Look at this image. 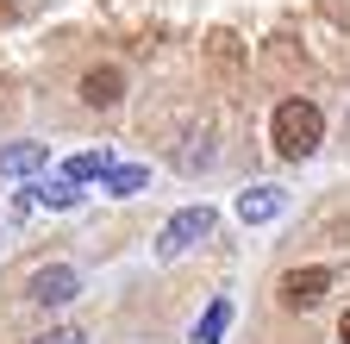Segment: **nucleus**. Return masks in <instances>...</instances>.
Listing matches in <instances>:
<instances>
[{"label":"nucleus","instance_id":"nucleus-1","mask_svg":"<svg viewBox=\"0 0 350 344\" xmlns=\"http://www.w3.org/2000/svg\"><path fill=\"white\" fill-rule=\"evenodd\" d=\"M269 138H275V150L288 157V163H300V157H313L319 150V138H325V113H319V101H282L275 107V119H269Z\"/></svg>","mask_w":350,"mask_h":344},{"label":"nucleus","instance_id":"nucleus-2","mask_svg":"<svg viewBox=\"0 0 350 344\" xmlns=\"http://www.w3.org/2000/svg\"><path fill=\"white\" fill-rule=\"evenodd\" d=\"M213 226H219V220H213V207H206V200H200V207H182V213H169V226L157 232V256H163V263H175V256L194 250Z\"/></svg>","mask_w":350,"mask_h":344},{"label":"nucleus","instance_id":"nucleus-3","mask_svg":"<svg viewBox=\"0 0 350 344\" xmlns=\"http://www.w3.org/2000/svg\"><path fill=\"white\" fill-rule=\"evenodd\" d=\"M332 282H338V276H332L325 263H306V269H288V276H282V300H288L294 313H306V307H319V300L332 294Z\"/></svg>","mask_w":350,"mask_h":344},{"label":"nucleus","instance_id":"nucleus-4","mask_svg":"<svg viewBox=\"0 0 350 344\" xmlns=\"http://www.w3.org/2000/svg\"><path fill=\"white\" fill-rule=\"evenodd\" d=\"M75 294H81V276H75L69 263H44V269L31 276V300H38V307H69Z\"/></svg>","mask_w":350,"mask_h":344},{"label":"nucleus","instance_id":"nucleus-5","mask_svg":"<svg viewBox=\"0 0 350 344\" xmlns=\"http://www.w3.org/2000/svg\"><path fill=\"white\" fill-rule=\"evenodd\" d=\"M81 101L100 107V113L119 107V101H125V69H119V63H94V69L81 75Z\"/></svg>","mask_w":350,"mask_h":344},{"label":"nucleus","instance_id":"nucleus-6","mask_svg":"<svg viewBox=\"0 0 350 344\" xmlns=\"http://www.w3.org/2000/svg\"><path fill=\"white\" fill-rule=\"evenodd\" d=\"M282 213H288V188H244L238 194V220L244 226H269Z\"/></svg>","mask_w":350,"mask_h":344},{"label":"nucleus","instance_id":"nucleus-7","mask_svg":"<svg viewBox=\"0 0 350 344\" xmlns=\"http://www.w3.org/2000/svg\"><path fill=\"white\" fill-rule=\"evenodd\" d=\"M44 163H51V144L25 138V144H7V150H0V176H31V169H44Z\"/></svg>","mask_w":350,"mask_h":344},{"label":"nucleus","instance_id":"nucleus-8","mask_svg":"<svg viewBox=\"0 0 350 344\" xmlns=\"http://www.w3.org/2000/svg\"><path fill=\"white\" fill-rule=\"evenodd\" d=\"M107 169H113V157H107V150H75V157L63 163V182H100Z\"/></svg>","mask_w":350,"mask_h":344},{"label":"nucleus","instance_id":"nucleus-9","mask_svg":"<svg viewBox=\"0 0 350 344\" xmlns=\"http://www.w3.org/2000/svg\"><path fill=\"white\" fill-rule=\"evenodd\" d=\"M144 182H150V169H144V163H113L107 176H100V188H107V194H119V200H125V194H138Z\"/></svg>","mask_w":350,"mask_h":344},{"label":"nucleus","instance_id":"nucleus-10","mask_svg":"<svg viewBox=\"0 0 350 344\" xmlns=\"http://www.w3.org/2000/svg\"><path fill=\"white\" fill-rule=\"evenodd\" d=\"M226 326H232V300H213V307L200 313V326H194L188 344H219V338H226Z\"/></svg>","mask_w":350,"mask_h":344},{"label":"nucleus","instance_id":"nucleus-11","mask_svg":"<svg viewBox=\"0 0 350 344\" xmlns=\"http://www.w3.org/2000/svg\"><path fill=\"white\" fill-rule=\"evenodd\" d=\"M31 207L69 213V207H81V188H75V182H44V188H31Z\"/></svg>","mask_w":350,"mask_h":344},{"label":"nucleus","instance_id":"nucleus-12","mask_svg":"<svg viewBox=\"0 0 350 344\" xmlns=\"http://www.w3.org/2000/svg\"><path fill=\"white\" fill-rule=\"evenodd\" d=\"M175 169H182V176H200V169H213V138H206V132L188 138L182 150H175Z\"/></svg>","mask_w":350,"mask_h":344},{"label":"nucleus","instance_id":"nucleus-13","mask_svg":"<svg viewBox=\"0 0 350 344\" xmlns=\"http://www.w3.org/2000/svg\"><path fill=\"white\" fill-rule=\"evenodd\" d=\"M38 344H88V332H69V326H57V332H44Z\"/></svg>","mask_w":350,"mask_h":344},{"label":"nucleus","instance_id":"nucleus-14","mask_svg":"<svg viewBox=\"0 0 350 344\" xmlns=\"http://www.w3.org/2000/svg\"><path fill=\"white\" fill-rule=\"evenodd\" d=\"M338 338H344V344H350V313H344V319H338Z\"/></svg>","mask_w":350,"mask_h":344}]
</instances>
